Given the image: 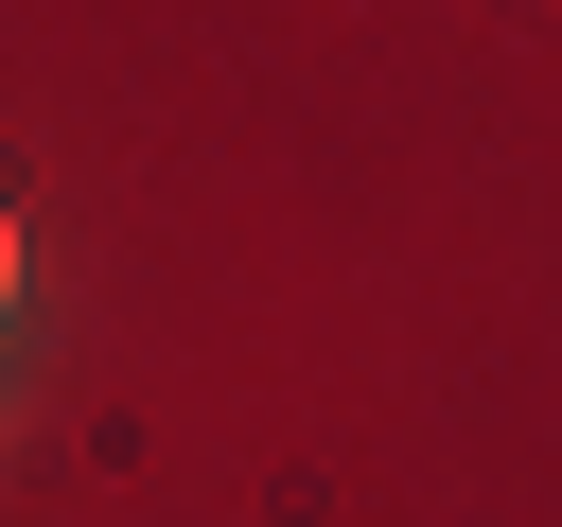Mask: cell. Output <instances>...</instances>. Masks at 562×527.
I'll return each mask as SVG.
<instances>
[{
    "label": "cell",
    "mask_w": 562,
    "mask_h": 527,
    "mask_svg": "<svg viewBox=\"0 0 562 527\" xmlns=\"http://www.w3.org/2000/svg\"><path fill=\"white\" fill-rule=\"evenodd\" d=\"M0 316H18V228H0Z\"/></svg>",
    "instance_id": "cell-1"
}]
</instances>
